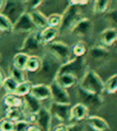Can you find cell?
I'll return each mask as SVG.
<instances>
[{
	"label": "cell",
	"instance_id": "1",
	"mask_svg": "<svg viewBox=\"0 0 117 131\" xmlns=\"http://www.w3.org/2000/svg\"><path fill=\"white\" fill-rule=\"evenodd\" d=\"M40 58H41V67L39 69L38 74L41 78L45 79L46 82H48V85H50L52 82L55 81L61 63L47 50Z\"/></svg>",
	"mask_w": 117,
	"mask_h": 131
},
{
	"label": "cell",
	"instance_id": "2",
	"mask_svg": "<svg viewBox=\"0 0 117 131\" xmlns=\"http://www.w3.org/2000/svg\"><path fill=\"white\" fill-rule=\"evenodd\" d=\"M78 87L86 92L102 95L104 93V82L95 71L87 70L79 81Z\"/></svg>",
	"mask_w": 117,
	"mask_h": 131
},
{
	"label": "cell",
	"instance_id": "3",
	"mask_svg": "<svg viewBox=\"0 0 117 131\" xmlns=\"http://www.w3.org/2000/svg\"><path fill=\"white\" fill-rule=\"evenodd\" d=\"M46 50L52 56H54L61 62V65L74 59L72 53V48L62 41L55 40L49 45H46Z\"/></svg>",
	"mask_w": 117,
	"mask_h": 131
},
{
	"label": "cell",
	"instance_id": "4",
	"mask_svg": "<svg viewBox=\"0 0 117 131\" xmlns=\"http://www.w3.org/2000/svg\"><path fill=\"white\" fill-rule=\"evenodd\" d=\"M81 9L80 7L69 4L61 15V24L58 28L60 33L62 31H71L74 25L81 18Z\"/></svg>",
	"mask_w": 117,
	"mask_h": 131
},
{
	"label": "cell",
	"instance_id": "5",
	"mask_svg": "<svg viewBox=\"0 0 117 131\" xmlns=\"http://www.w3.org/2000/svg\"><path fill=\"white\" fill-rule=\"evenodd\" d=\"M86 72L87 64L84 58H74L69 62L62 64L58 72V73H71V74L77 77L80 81Z\"/></svg>",
	"mask_w": 117,
	"mask_h": 131
},
{
	"label": "cell",
	"instance_id": "6",
	"mask_svg": "<svg viewBox=\"0 0 117 131\" xmlns=\"http://www.w3.org/2000/svg\"><path fill=\"white\" fill-rule=\"evenodd\" d=\"M76 94H77V97L80 99L79 103L84 105L85 106L89 108V110L90 108L93 110H99L102 106V104H103L102 95L86 92V91L80 89L79 87L77 89Z\"/></svg>",
	"mask_w": 117,
	"mask_h": 131
},
{
	"label": "cell",
	"instance_id": "7",
	"mask_svg": "<svg viewBox=\"0 0 117 131\" xmlns=\"http://www.w3.org/2000/svg\"><path fill=\"white\" fill-rule=\"evenodd\" d=\"M26 7L24 2H18V1H6L4 9L1 12L6 17L10 19L12 23H15L18 18L24 13H26Z\"/></svg>",
	"mask_w": 117,
	"mask_h": 131
},
{
	"label": "cell",
	"instance_id": "8",
	"mask_svg": "<svg viewBox=\"0 0 117 131\" xmlns=\"http://www.w3.org/2000/svg\"><path fill=\"white\" fill-rule=\"evenodd\" d=\"M71 105H60V104L52 103L49 108L52 118H56L57 120L61 122V124L66 123H72V117H71Z\"/></svg>",
	"mask_w": 117,
	"mask_h": 131
},
{
	"label": "cell",
	"instance_id": "9",
	"mask_svg": "<svg viewBox=\"0 0 117 131\" xmlns=\"http://www.w3.org/2000/svg\"><path fill=\"white\" fill-rule=\"evenodd\" d=\"M51 102L60 105H71V97L66 89L61 87L56 81H53L50 84Z\"/></svg>",
	"mask_w": 117,
	"mask_h": 131
},
{
	"label": "cell",
	"instance_id": "10",
	"mask_svg": "<svg viewBox=\"0 0 117 131\" xmlns=\"http://www.w3.org/2000/svg\"><path fill=\"white\" fill-rule=\"evenodd\" d=\"M34 31H37V29L32 23L28 12L23 14L13 24V32L17 33V34H21V33L29 34Z\"/></svg>",
	"mask_w": 117,
	"mask_h": 131
},
{
	"label": "cell",
	"instance_id": "11",
	"mask_svg": "<svg viewBox=\"0 0 117 131\" xmlns=\"http://www.w3.org/2000/svg\"><path fill=\"white\" fill-rule=\"evenodd\" d=\"M41 44L42 43L40 41V37H39V31L37 30L34 31V32H31L29 34H28L24 42L22 44L21 52L28 54V52L37 51Z\"/></svg>",
	"mask_w": 117,
	"mask_h": 131
},
{
	"label": "cell",
	"instance_id": "12",
	"mask_svg": "<svg viewBox=\"0 0 117 131\" xmlns=\"http://www.w3.org/2000/svg\"><path fill=\"white\" fill-rule=\"evenodd\" d=\"M41 108V102L35 99L30 94H28L22 99V109L24 112L25 116L28 115H37Z\"/></svg>",
	"mask_w": 117,
	"mask_h": 131
},
{
	"label": "cell",
	"instance_id": "13",
	"mask_svg": "<svg viewBox=\"0 0 117 131\" xmlns=\"http://www.w3.org/2000/svg\"><path fill=\"white\" fill-rule=\"evenodd\" d=\"M92 29V22L88 18H81L73 26L71 32L77 37L83 38L88 36Z\"/></svg>",
	"mask_w": 117,
	"mask_h": 131
},
{
	"label": "cell",
	"instance_id": "14",
	"mask_svg": "<svg viewBox=\"0 0 117 131\" xmlns=\"http://www.w3.org/2000/svg\"><path fill=\"white\" fill-rule=\"evenodd\" d=\"M29 94L32 97H34L35 99H37L38 101H39V102L49 100L51 97L50 85L45 84L43 83L33 84Z\"/></svg>",
	"mask_w": 117,
	"mask_h": 131
},
{
	"label": "cell",
	"instance_id": "15",
	"mask_svg": "<svg viewBox=\"0 0 117 131\" xmlns=\"http://www.w3.org/2000/svg\"><path fill=\"white\" fill-rule=\"evenodd\" d=\"M52 116L48 107L42 106L40 111L37 114L36 125L41 128L42 131H51Z\"/></svg>",
	"mask_w": 117,
	"mask_h": 131
},
{
	"label": "cell",
	"instance_id": "16",
	"mask_svg": "<svg viewBox=\"0 0 117 131\" xmlns=\"http://www.w3.org/2000/svg\"><path fill=\"white\" fill-rule=\"evenodd\" d=\"M89 108L85 106L84 105L80 103H77L72 106L71 108V117H72V122H80V121L86 120L89 116Z\"/></svg>",
	"mask_w": 117,
	"mask_h": 131
},
{
	"label": "cell",
	"instance_id": "17",
	"mask_svg": "<svg viewBox=\"0 0 117 131\" xmlns=\"http://www.w3.org/2000/svg\"><path fill=\"white\" fill-rule=\"evenodd\" d=\"M28 14H29V17L32 20V23L34 24L35 28L38 31H42L46 28H48L47 17L42 13L41 11L36 9V10L28 12Z\"/></svg>",
	"mask_w": 117,
	"mask_h": 131
},
{
	"label": "cell",
	"instance_id": "18",
	"mask_svg": "<svg viewBox=\"0 0 117 131\" xmlns=\"http://www.w3.org/2000/svg\"><path fill=\"white\" fill-rule=\"evenodd\" d=\"M117 39V29L113 27L104 28L100 34V40L102 46L111 47L116 42Z\"/></svg>",
	"mask_w": 117,
	"mask_h": 131
},
{
	"label": "cell",
	"instance_id": "19",
	"mask_svg": "<svg viewBox=\"0 0 117 131\" xmlns=\"http://www.w3.org/2000/svg\"><path fill=\"white\" fill-rule=\"evenodd\" d=\"M86 122L87 125L94 131H106L110 128L108 122L104 118L98 116H89Z\"/></svg>",
	"mask_w": 117,
	"mask_h": 131
},
{
	"label": "cell",
	"instance_id": "20",
	"mask_svg": "<svg viewBox=\"0 0 117 131\" xmlns=\"http://www.w3.org/2000/svg\"><path fill=\"white\" fill-rule=\"evenodd\" d=\"M55 81L66 90L73 87L74 85L79 83V79L71 73H58Z\"/></svg>",
	"mask_w": 117,
	"mask_h": 131
},
{
	"label": "cell",
	"instance_id": "21",
	"mask_svg": "<svg viewBox=\"0 0 117 131\" xmlns=\"http://www.w3.org/2000/svg\"><path fill=\"white\" fill-rule=\"evenodd\" d=\"M60 35L58 28H46L42 31H39V37H40V41L44 45H49L51 42L55 41V39Z\"/></svg>",
	"mask_w": 117,
	"mask_h": 131
},
{
	"label": "cell",
	"instance_id": "22",
	"mask_svg": "<svg viewBox=\"0 0 117 131\" xmlns=\"http://www.w3.org/2000/svg\"><path fill=\"white\" fill-rule=\"evenodd\" d=\"M88 55L93 61H102L109 55V50L104 46H94L88 50Z\"/></svg>",
	"mask_w": 117,
	"mask_h": 131
},
{
	"label": "cell",
	"instance_id": "23",
	"mask_svg": "<svg viewBox=\"0 0 117 131\" xmlns=\"http://www.w3.org/2000/svg\"><path fill=\"white\" fill-rule=\"evenodd\" d=\"M5 116L7 119L14 123L25 119V115L22 107H7Z\"/></svg>",
	"mask_w": 117,
	"mask_h": 131
},
{
	"label": "cell",
	"instance_id": "24",
	"mask_svg": "<svg viewBox=\"0 0 117 131\" xmlns=\"http://www.w3.org/2000/svg\"><path fill=\"white\" fill-rule=\"evenodd\" d=\"M41 67V58L37 55H29L25 71L29 72H39Z\"/></svg>",
	"mask_w": 117,
	"mask_h": 131
},
{
	"label": "cell",
	"instance_id": "25",
	"mask_svg": "<svg viewBox=\"0 0 117 131\" xmlns=\"http://www.w3.org/2000/svg\"><path fill=\"white\" fill-rule=\"evenodd\" d=\"M111 1L109 0H96L93 1L92 4V11L95 15H101V14L107 13L110 8Z\"/></svg>",
	"mask_w": 117,
	"mask_h": 131
},
{
	"label": "cell",
	"instance_id": "26",
	"mask_svg": "<svg viewBox=\"0 0 117 131\" xmlns=\"http://www.w3.org/2000/svg\"><path fill=\"white\" fill-rule=\"evenodd\" d=\"M28 58H29V55L27 54V53L21 52V51L17 53L13 58V66L19 69V70L25 71Z\"/></svg>",
	"mask_w": 117,
	"mask_h": 131
},
{
	"label": "cell",
	"instance_id": "27",
	"mask_svg": "<svg viewBox=\"0 0 117 131\" xmlns=\"http://www.w3.org/2000/svg\"><path fill=\"white\" fill-rule=\"evenodd\" d=\"M3 103L7 107H22V99L16 94H7L3 97Z\"/></svg>",
	"mask_w": 117,
	"mask_h": 131
},
{
	"label": "cell",
	"instance_id": "28",
	"mask_svg": "<svg viewBox=\"0 0 117 131\" xmlns=\"http://www.w3.org/2000/svg\"><path fill=\"white\" fill-rule=\"evenodd\" d=\"M71 48H72V53L73 58H83L84 55L88 52V48L86 44L81 40L76 42Z\"/></svg>",
	"mask_w": 117,
	"mask_h": 131
},
{
	"label": "cell",
	"instance_id": "29",
	"mask_svg": "<svg viewBox=\"0 0 117 131\" xmlns=\"http://www.w3.org/2000/svg\"><path fill=\"white\" fill-rule=\"evenodd\" d=\"M104 92L109 94L117 93V73L110 76L104 82Z\"/></svg>",
	"mask_w": 117,
	"mask_h": 131
},
{
	"label": "cell",
	"instance_id": "30",
	"mask_svg": "<svg viewBox=\"0 0 117 131\" xmlns=\"http://www.w3.org/2000/svg\"><path fill=\"white\" fill-rule=\"evenodd\" d=\"M1 86L4 88V90L7 92V94H15L16 90H17V86H18V83H17L12 77L8 76V77H5Z\"/></svg>",
	"mask_w": 117,
	"mask_h": 131
},
{
	"label": "cell",
	"instance_id": "31",
	"mask_svg": "<svg viewBox=\"0 0 117 131\" xmlns=\"http://www.w3.org/2000/svg\"><path fill=\"white\" fill-rule=\"evenodd\" d=\"M9 76L17 82L18 84L26 82V74H25V71H22L17 69V68L14 67L13 65L9 68Z\"/></svg>",
	"mask_w": 117,
	"mask_h": 131
},
{
	"label": "cell",
	"instance_id": "32",
	"mask_svg": "<svg viewBox=\"0 0 117 131\" xmlns=\"http://www.w3.org/2000/svg\"><path fill=\"white\" fill-rule=\"evenodd\" d=\"M32 85L33 84L29 81H26L24 83H19L17 90H16L15 94L17 96H18V97H25L26 95L29 94Z\"/></svg>",
	"mask_w": 117,
	"mask_h": 131
},
{
	"label": "cell",
	"instance_id": "33",
	"mask_svg": "<svg viewBox=\"0 0 117 131\" xmlns=\"http://www.w3.org/2000/svg\"><path fill=\"white\" fill-rule=\"evenodd\" d=\"M0 31L7 33L13 32V23L2 13H0Z\"/></svg>",
	"mask_w": 117,
	"mask_h": 131
},
{
	"label": "cell",
	"instance_id": "34",
	"mask_svg": "<svg viewBox=\"0 0 117 131\" xmlns=\"http://www.w3.org/2000/svg\"><path fill=\"white\" fill-rule=\"evenodd\" d=\"M48 19V27L50 28H58L61 24V15L57 13H53L47 17Z\"/></svg>",
	"mask_w": 117,
	"mask_h": 131
},
{
	"label": "cell",
	"instance_id": "35",
	"mask_svg": "<svg viewBox=\"0 0 117 131\" xmlns=\"http://www.w3.org/2000/svg\"><path fill=\"white\" fill-rule=\"evenodd\" d=\"M105 18L111 25L114 26L113 28L117 29V8L109 10L105 15Z\"/></svg>",
	"mask_w": 117,
	"mask_h": 131
},
{
	"label": "cell",
	"instance_id": "36",
	"mask_svg": "<svg viewBox=\"0 0 117 131\" xmlns=\"http://www.w3.org/2000/svg\"><path fill=\"white\" fill-rule=\"evenodd\" d=\"M31 125L25 119L17 121L14 123V130L13 131H28Z\"/></svg>",
	"mask_w": 117,
	"mask_h": 131
},
{
	"label": "cell",
	"instance_id": "37",
	"mask_svg": "<svg viewBox=\"0 0 117 131\" xmlns=\"http://www.w3.org/2000/svg\"><path fill=\"white\" fill-rule=\"evenodd\" d=\"M14 130V122L4 118L0 120V131H13Z\"/></svg>",
	"mask_w": 117,
	"mask_h": 131
},
{
	"label": "cell",
	"instance_id": "38",
	"mask_svg": "<svg viewBox=\"0 0 117 131\" xmlns=\"http://www.w3.org/2000/svg\"><path fill=\"white\" fill-rule=\"evenodd\" d=\"M67 131H85V128L78 123H71L67 125Z\"/></svg>",
	"mask_w": 117,
	"mask_h": 131
},
{
	"label": "cell",
	"instance_id": "39",
	"mask_svg": "<svg viewBox=\"0 0 117 131\" xmlns=\"http://www.w3.org/2000/svg\"><path fill=\"white\" fill-rule=\"evenodd\" d=\"M52 131H67V125L65 124H60L54 127Z\"/></svg>",
	"mask_w": 117,
	"mask_h": 131
},
{
	"label": "cell",
	"instance_id": "40",
	"mask_svg": "<svg viewBox=\"0 0 117 131\" xmlns=\"http://www.w3.org/2000/svg\"><path fill=\"white\" fill-rule=\"evenodd\" d=\"M69 3L71 4H73V5H76V6H78V7H80V6H83V5H87L88 3H89V1H69Z\"/></svg>",
	"mask_w": 117,
	"mask_h": 131
},
{
	"label": "cell",
	"instance_id": "41",
	"mask_svg": "<svg viewBox=\"0 0 117 131\" xmlns=\"http://www.w3.org/2000/svg\"><path fill=\"white\" fill-rule=\"evenodd\" d=\"M28 131H42V130L40 127H38L37 125H31Z\"/></svg>",
	"mask_w": 117,
	"mask_h": 131
},
{
	"label": "cell",
	"instance_id": "42",
	"mask_svg": "<svg viewBox=\"0 0 117 131\" xmlns=\"http://www.w3.org/2000/svg\"><path fill=\"white\" fill-rule=\"evenodd\" d=\"M4 79H5V75H4V73H3L2 70L0 69V86H1V84H2Z\"/></svg>",
	"mask_w": 117,
	"mask_h": 131
},
{
	"label": "cell",
	"instance_id": "43",
	"mask_svg": "<svg viewBox=\"0 0 117 131\" xmlns=\"http://www.w3.org/2000/svg\"><path fill=\"white\" fill-rule=\"evenodd\" d=\"M5 5H6V1H3V0H0V13L3 11L4 9Z\"/></svg>",
	"mask_w": 117,
	"mask_h": 131
},
{
	"label": "cell",
	"instance_id": "44",
	"mask_svg": "<svg viewBox=\"0 0 117 131\" xmlns=\"http://www.w3.org/2000/svg\"><path fill=\"white\" fill-rule=\"evenodd\" d=\"M0 106H1V100H0Z\"/></svg>",
	"mask_w": 117,
	"mask_h": 131
},
{
	"label": "cell",
	"instance_id": "45",
	"mask_svg": "<svg viewBox=\"0 0 117 131\" xmlns=\"http://www.w3.org/2000/svg\"><path fill=\"white\" fill-rule=\"evenodd\" d=\"M0 61H1V56H0Z\"/></svg>",
	"mask_w": 117,
	"mask_h": 131
},
{
	"label": "cell",
	"instance_id": "46",
	"mask_svg": "<svg viewBox=\"0 0 117 131\" xmlns=\"http://www.w3.org/2000/svg\"><path fill=\"white\" fill-rule=\"evenodd\" d=\"M116 42H117V39H116Z\"/></svg>",
	"mask_w": 117,
	"mask_h": 131
},
{
	"label": "cell",
	"instance_id": "47",
	"mask_svg": "<svg viewBox=\"0 0 117 131\" xmlns=\"http://www.w3.org/2000/svg\"><path fill=\"white\" fill-rule=\"evenodd\" d=\"M0 33H1V31H0Z\"/></svg>",
	"mask_w": 117,
	"mask_h": 131
}]
</instances>
